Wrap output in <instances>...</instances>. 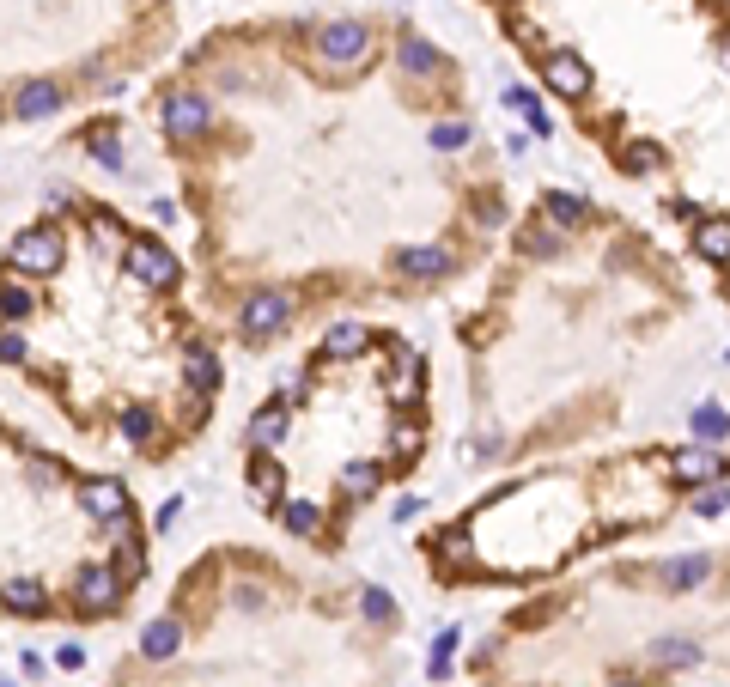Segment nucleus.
<instances>
[{
    "instance_id": "nucleus-25",
    "label": "nucleus",
    "mask_w": 730,
    "mask_h": 687,
    "mask_svg": "<svg viewBox=\"0 0 730 687\" xmlns=\"http://www.w3.org/2000/svg\"><path fill=\"white\" fill-rule=\"evenodd\" d=\"M505 104L518 110V116H524V122H530L536 134H548V128H554V122H548V110H542V98H536L530 86H511V92H505Z\"/></svg>"
},
{
    "instance_id": "nucleus-44",
    "label": "nucleus",
    "mask_w": 730,
    "mask_h": 687,
    "mask_svg": "<svg viewBox=\"0 0 730 687\" xmlns=\"http://www.w3.org/2000/svg\"><path fill=\"white\" fill-rule=\"evenodd\" d=\"M718 49H724V61H730V31H718Z\"/></svg>"
},
{
    "instance_id": "nucleus-7",
    "label": "nucleus",
    "mask_w": 730,
    "mask_h": 687,
    "mask_svg": "<svg viewBox=\"0 0 730 687\" xmlns=\"http://www.w3.org/2000/svg\"><path fill=\"white\" fill-rule=\"evenodd\" d=\"M542 80L560 98H591V61L572 49H554V55H542Z\"/></svg>"
},
{
    "instance_id": "nucleus-4",
    "label": "nucleus",
    "mask_w": 730,
    "mask_h": 687,
    "mask_svg": "<svg viewBox=\"0 0 730 687\" xmlns=\"http://www.w3.org/2000/svg\"><path fill=\"white\" fill-rule=\"evenodd\" d=\"M365 49H372V31H365L359 19H329V25L317 31V55H323L329 67H359Z\"/></svg>"
},
{
    "instance_id": "nucleus-2",
    "label": "nucleus",
    "mask_w": 730,
    "mask_h": 687,
    "mask_svg": "<svg viewBox=\"0 0 730 687\" xmlns=\"http://www.w3.org/2000/svg\"><path fill=\"white\" fill-rule=\"evenodd\" d=\"M122 590H128V578L116 572V560L110 566H80L73 572V608H80V615H116L122 608Z\"/></svg>"
},
{
    "instance_id": "nucleus-17",
    "label": "nucleus",
    "mask_w": 730,
    "mask_h": 687,
    "mask_svg": "<svg viewBox=\"0 0 730 687\" xmlns=\"http://www.w3.org/2000/svg\"><path fill=\"white\" fill-rule=\"evenodd\" d=\"M286 420H292L286 402H280V408H256V414H250V444H256V450H274V444L286 438Z\"/></svg>"
},
{
    "instance_id": "nucleus-1",
    "label": "nucleus",
    "mask_w": 730,
    "mask_h": 687,
    "mask_svg": "<svg viewBox=\"0 0 730 687\" xmlns=\"http://www.w3.org/2000/svg\"><path fill=\"white\" fill-rule=\"evenodd\" d=\"M61 262H67V238H61V225H49V219L25 225V232L7 244V268L13 274H55Z\"/></svg>"
},
{
    "instance_id": "nucleus-40",
    "label": "nucleus",
    "mask_w": 730,
    "mask_h": 687,
    "mask_svg": "<svg viewBox=\"0 0 730 687\" xmlns=\"http://www.w3.org/2000/svg\"><path fill=\"white\" fill-rule=\"evenodd\" d=\"M0 304H7V323H19V317H31V292H25L19 280H7V298H0Z\"/></svg>"
},
{
    "instance_id": "nucleus-9",
    "label": "nucleus",
    "mask_w": 730,
    "mask_h": 687,
    "mask_svg": "<svg viewBox=\"0 0 730 687\" xmlns=\"http://www.w3.org/2000/svg\"><path fill=\"white\" fill-rule=\"evenodd\" d=\"M286 323H292V298L286 292H250V304H244V335L250 341H268Z\"/></svg>"
},
{
    "instance_id": "nucleus-26",
    "label": "nucleus",
    "mask_w": 730,
    "mask_h": 687,
    "mask_svg": "<svg viewBox=\"0 0 730 687\" xmlns=\"http://www.w3.org/2000/svg\"><path fill=\"white\" fill-rule=\"evenodd\" d=\"M402 67H408V73H438L445 61H438V49H432L426 37H402Z\"/></svg>"
},
{
    "instance_id": "nucleus-39",
    "label": "nucleus",
    "mask_w": 730,
    "mask_h": 687,
    "mask_svg": "<svg viewBox=\"0 0 730 687\" xmlns=\"http://www.w3.org/2000/svg\"><path fill=\"white\" fill-rule=\"evenodd\" d=\"M694 511H700V517H724V511H730V487H712V493H694Z\"/></svg>"
},
{
    "instance_id": "nucleus-19",
    "label": "nucleus",
    "mask_w": 730,
    "mask_h": 687,
    "mask_svg": "<svg viewBox=\"0 0 730 687\" xmlns=\"http://www.w3.org/2000/svg\"><path fill=\"white\" fill-rule=\"evenodd\" d=\"M378 487H384V469H378V463H347V469H341V493H347V499H372Z\"/></svg>"
},
{
    "instance_id": "nucleus-41",
    "label": "nucleus",
    "mask_w": 730,
    "mask_h": 687,
    "mask_svg": "<svg viewBox=\"0 0 730 687\" xmlns=\"http://www.w3.org/2000/svg\"><path fill=\"white\" fill-rule=\"evenodd\" d=\"M31 347H25V335H19V323H7V335H0V359H7V365H19Z\"/></svg>"
},
{
    "instance_id": "nucleus-37",
    "label": "nucleus",
    "mask_w": 730,
    "mask_h": 687,
    "mask_svg": "<svg viewBox=\"0 0 730 687\" xmlns=\"http://www.w3.org/2000/svg\"><path fill=\"white\" fill-rule=\"evenodd\" d=\"M621 165H627V171H633V177H645V171H657V146H651V140H633V146H627V159H621Z\"/></svg>"
},
{
    "instance_id": "nucleus-27",
    "label": "nucleus",
    "mask_w": 730,
    "mask_h": 687,
    "mask_svg": "<svg viewBox=\"0 0 730 687\" xmlns=\"http://www.w3.org/2000/svg\"><path fill=\"white\" fill-rule=\"evenodd\" d=\"M359 615H365V621H378V627H390V621H396V602H390V590L365 584V590H359Z\"/></svg>"
},
{
    "instance_id": "nucleus-31",
    "label": "nucleus",
    "mask_w": 730,
    "mask_h": 687,
    "mask_svg": "<svg viewBox=\"0 0 730 687\" xmlns=\"http://www.w3.org/2000/svg\"><path fill=\"white\" fill-rule=\"evenodd\" d=\"M153 426H159V420H153V408H140V402H134V408H122V438H128V444H146V438H153Z\"/></svg>"
},
{
    "instance_id": "nucleus-3",
    "label": "nucleus",
    "mask_w": 730,
    "mask_h": 687,
    "mask_svg": "<svg viewBox=\"0 0 730 687\" xmlns=\"http://www.w3.org/2000/svg\"><path fill=\"white\" fill-rule=\"evenodd\" d=\"M122 268H128V280H140V286H153V292H171L177 286V256L159 244V238H134L128 244V256H122Z\"/></svg>"
},
{
    "instance_id": "nucleus-29",
    "label": "nucleus",
    "mask_w": 730,
    "mask_h": 687,
    "mask_svg": "<svg viewBox=\"0 0 730 687\" xmlns=\"http://www.w3.org/2000/svg\"><path fill=\"white\" fill-rule=\"evenodd\" d=\"M694 432L712 444V438H724V432H730V414H724L718 402H700V408H694Z\"/></svg>"
},
{
    "instance_id": "nucleus-20",
    "label": "nucleus",
    "mask_w": 730,
    "mask_h": 687,
    "mask_svg": "<svg viewBox=\"0 0 730 687\" xmlns=\"http://www.w3.org/2000/svg\"><path fill=\"white\" fill-rule=\"evenodd\" d=\"M55 104H61V92H55L49 80H31V86H19V104H13V110H19L25 122H37V116H49Z\"/></svg>"
},
{
    "instance_id": "nucleus-16",
    "label": "nucleus",
    "mask_w": 730,
    "mask_h": 687,
    "mask_svg": "<svg viewBox=\"0 0 730 687\" xmlns=\"http://www.w3.org/2000/svg\"><path fill=\"white\" fill-rule=\"evenodd\" d=\"M177 645H183V627H177V621H153V627L140 633V657H146V663L177 657Z\"/></svg>"
},
{
    "instance_id": "nucleus-38",
    "label": "nucleus",
    "mask_w": 730,
    "mask_h": 687,
    "mask_svg": "<svg viewBox=\"0 0 730 687\" xmlns=\"http://www.w3.org/2000/svg\"><path fill=\"white\" fill-rule=\"evenodd\" d=\"M524 250H530V256H554V250H560V238L548 232V225H524Z\"/></svg>"
},
{
    "instance_id": "nucleus-34",
    "label": "nucleus",
    "mask_w": 730,
    "mask_h": 687,
    "mask_svg": "<svg viewBox=\"0 0 730 687\" xmlns=\"http://www.w3.org/2000/svg\"><path fill=\"white\" fill-rule=\"evenodd\" d=\"M116 572H122L128 584L146 578V554H140V542H116Z\"/></svg>"
},
{
    "instance_id": "nucleus-43",
    "label": "nucleus",
    "mask_w": 730,
    "mask_h": 687,
    "mask_svg": "<svg viewBox=\"0 0 730 687\" xmlns=\"http://www.w3.org/2000/svg\"><path fill=\"white\" fill-rule=\"evenodd\" d=\"M55 657H61V669H80V663H86V651H80V645H61Z\"/></svg>"
},
{
    "instance_id": "nucleus-32",
    "label": "nucleus",
    "mask_w": 730,
    "mask_h": 687,
    "mask_svg": "<svg viewBox=\"0 0 730 687\" xmlns=\"http://www.w3.org/2000/svg\"><path fill=\"white\" fill-rule=\"evenodd\" d=\"M86 225H92V238H98V250H122V219H116V213H104V207H98V213H92Z\"/></svg>"
},
{
    "instance_id": "nucleus-30",
    "label": "nucleus",
    "mask_w": 730,
    "mask_h": 687,
    "mask_svg": "<svg viewBox=\"0 0 730 687\" xmlns=\"http://www.w3.org/2000/svg\"><path fill=\"white\" fill-rule=\"evenodd\" d=\"M92 159H98L104 171H122V152H116V128H110V122L92 128Z\"/></svg>"
},
{
    "instance_id": "nucleus-18",
    "label": "nucleus",
    "mask_w": 730,
    "mask_h": 687,
    "mask_svg": "<svg viewBox=\"0 0 730 687\" xmlns=\"http://www.w3.org/2000/svg\"><path fill=\"white\" fill-rule=\"evenodd\" d=\"M365 341H372V335H365L359 323H335V329L323 335V353H329V359H359Z\"/></svg>"
},
{
    "instance_id": "nucleus-33",
    "label": "nucleus",
    "mask_w": 730,
    "mask_h": 687,
    "mask_svg": "<svg viewBox=\"0 0 730 687\" xmlns=\"http://www.w3.org/2000/svg\"><path fill=\"white\" fill-rule=\"evenodd\" d=\"M438 560H445V566H475V542L463 536V529H451V536L438 542Z\"/></svg>"
},
{
    "instance_id": "nucleus-24",
    "label": "nucleus",
    "mask_w": 730,
    "mask_h": 687,
    "mask_svg": "<svg viewBox=\"0 0 730 687\" xmlns=\"http://www.w3.org/2000/svg\"><path fill=\"white\" fill-rule=\"evenodd\" d=\"M280 517H286L292 536H317V529H323V511H317L311 499H286V505H280Z\"/></svg>"
},
{
    "instance_id": "nucleus-11",
    "label": "nucleus",
    "mask_w": 730,
    "mask_h": 687,
    "mask_svg": "<svg viewBox=\"0 0 730 687\" xmlns=\"http://www.w3.org/2000/svg\"><path fill=\"white\" fill-rule=\"evenodd\" d=\"M80 505H86V517L110 523V517H122V511H128V487H122V481H110V475H98V481H86V487H80Z\"/></svg>"
},
{
    "instance_id": "nucleus-14",
    "label": "nucleus",
    "mask_w": 730,
    "mask_h": 687,
    "mask_svg": "<svg viewBox=\"0 0 730 687\" xmlns=\"http://www.w3.org/2000/svg\"><path fill=\"white\" fill-rule=\"evenodd\" d=\"M694 250H700V262H730V219L724 213L694 225Z\"/></svg>"
},
{
    "instance_id": "nucleus-21",
    "label": "nucleus",
    "mask_w": 730,
    "mask_h": 687,
    "mask_svg": "<svg viewBox=\"0 0 730 687\" xmlns=\"http://www.w3.org/2000/svg\"><path fill=\"white\" fill-rule=\"evenodd\" d=\"M463 645V627H438L432 633V663H426V675L432 681H451V651Z\"/></svg>"
},
{
    "instance_id": "nucleus-5",
    "label": "nucleus",
    "mask_w": 730,
    "mask_h": 687,
    "mask_svg": "<svg viewBox=\"0 0 730 687\" xmlns=\"http://www.w3.org/2000/svg\"><path fill=\"white\" fill-rule=\"evenodd\" d=\"M384 396H390V408H414V402H420V347L390 341V377H384Z\"/></svg>"
},
{
    "instance_id": "nucleus-12",
    "label": "nucleus",
    "mask_w": 730,
    "mask_h": 687,
    "mask_svg": "<svg viewBox=\"0 0 730 687\" xmlns=\"http://www.w3.org/2000/svg\"><path fill=\"white\" fill-rule=\"evenodd\" d=\"M250 499L256 505H280L286 499V469L274 463V456H262V450H256V463H250Z\"/></svg>"
},
{
    "instance_id": "nucleus-15",
    "label": "nucleus",
    "mask_w": 730,
    "mask_h": 687,
    "mask_svg": "<svg viewBox=\"0 0 730 687\" xmlns=\"http://www.w3.org/2000/svg\"><path fill=\"white\" fill-rule=\"evenodd\" d=\"M402 274H408V280H438V274H451V250L414 244V250H402Z\"/></svg>"
},
{
    "instance_id": "nucleus-23",
    "label": "nucleus",
    "mask_w": 730,
    "mask_h": 687,
    "mask_svg": "<svg viewBox=\"0 0 730 687\" xmlns=\"http://www.w3.org/2000/svg\"><path fill=\"white\" fill-rule=\"evenodd\" d=\"M7 608H13V615H43L49 596H43V584H31V578H7Z\"/></svg>"
},
{
    "instance_id": "nucleus-42",
    "label": "nucleus",
    "mask_w": 730,
    "mask_h": 687,
    "mask_svg": "<svg viewBox=\"0 0 730 687\" xmlns=\"http://www.w3.org/2000/svg\"><path fill=\"white\" fill-rule=\"evenodd\" d=\"M177 517H183V499H165V505H159V529H171Z\"/></svg>"
},
{
    "instance_id": "nucleus-10",
    "label": "nucleus",
    "mask_w": 730,
    "mask_h": 687,
    "mask_svg": "<svg viewBox=\"0 0 730 687\" xmlns=\"http://www.w3.org/2000/svg\"><path fill=\"white\" fill-rule=\"evenodd\" d=\"M219 377H226V365H219V353L213 347H201V341H189V353H183V384L207 402L213 390H219Z\"/></svg>"
},
{
    "instance_id": "nucleus-28",
    "label": "nucleus",
    "mask_w": 730,
    "mask_h": 687,
    "mask_svg": "<svg viewBox=\"0 0 730 687\" xmlns=\"http://www.w3.org/2000/svg\"><path fill=\"white\" fill-rule=\"evenodd\" d=\"M651 657H657V663H670V669H682V663H700V645H694V639H657V645H651Z\"/></svg>"
},
{
    "instance_id": "nucleus-6",
    "label": "nucleus",
    "mask_w": 730,
    "mask_h": 687,
    "mask_svg": "<svg viewBox=\"0 0 730 687\" xmlns=\"http://www.w3.org/2000/svg\"><path fill=\"white\" fill-rule=\"evenodd\" d=\"M724 475H730V463L712 444H688V450L670 456V481L676 487H706V481H724Z\"/></svg>"
},
{
    "instance_id": "nucleus-13",
    "label": "nucleus",
    "mask_w": 730,
    "mask_h": 687,
    "mask_svg": "<svg viewBox=\"0 0 730 687\" xmlns=\"http://www.w3.org/2000/svg\"><path fill=\"white\" fill-rule=\"evenodd\" d=\"M712 578V560L706 554H682V560H664L657 566V584H670V590H694Z\"/></svg>"
},
{
    "instance_id": "nucleus-22",
    "label": "nucleus",
    "mask_w": 730,
    "mask_h": 687,
    "mask_svg": "<svg viewBox=\"0 0 730 687\" xmlns=\"http://www.w3.org/2000/svg\"><path fill=\"white\" fill-rule=\"evenodd\" d=\"M542 219H548V225H578V219H584V201H578L572 189H548V195H542Z\"/></svg>"
},
{
    "instance_id": "nucleus-8",
    "label": "nucleus",
    "mask_w": 730,
    "mask_h": 687,
    "mask_svg": "<svg viewBox=\"0 0 730 687\" xmlns=\"http://www.w3.org/2000/svg\"><path fill=\"white\" fill-rule=\"evenodd\" d=\"M159 122H165V134H171V140H195V134L213 122V104H207L201 92H171V98H165V110H159Z\"/></svg>"
},
{
    "instance_id": "nucleus-36",
    "label": "nucleus",
    "mask_w": 730,
    "mask_h": 687,
    "mask_svg": "<svg viewBox=\"0 0 730 687\" xmlns=\"http://www.w3.org/2000/svg\"><path fill=\"white\" fill-rule=\"evenodd\" d=\"M390 450H396V456H420V426H414V420H396V426H390Z\"/></svg>"
},
{
    "instance_id": "nucleus-35",
    "label": "nucleus",
    "mask_w": 730,
    "mask_h": 687,
    "mask_svg": "<svg viewBox=\"0 0 730 687\" xmlns=\"http://www.w3.org/2000/svg\"><path fill=\"white\" fill-rule=\"evenodd\" d=\"M432 146H438V152H463V146H469V122H438V128H432Z\"/></svg>"
}]
</instances>
